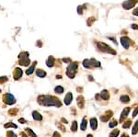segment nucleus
<instances>
[{
  "mask_svg": "<svg viewBox=\"0 0 138 137\" xmlns=\"http://www.w3.org/2000/svg\"><path fill=\"white\" fill-rule=\"evenodd\" d=\"M64 87H62V86H57V87H55L54 88V92L55 93H57V94H62L64 93Z\"/></svg>",
  "mask_w": 138,
  "mask_h": 137,
  "instance_id": "29",
  "label": "nucleus"
},
{
  "mask_svg": "<svg viewBox=\"0 0 138 137\" xmlns=\"http://www.w3.org/2000/svg\"><path fill=\"white\" fill-rule=\"evenodd\" d=\"M20 134H21V136H22V137H28V135H26V134H25V133H23V132L20 133Z\"/></svg>",
  "mask_w": 138,
  "mask_h": 137,
  "instance_id": "47",
  "label": "nucleus"
},
{
  "mask_svg": "<svg viewBox=\"0 0 138 137\" xmlns=\"http://www.w3.org/2000/svg\"><path fill=\"white\" fill-rule=\"evenodd\" d=\"M138 3V0H126L122 3V7L126 10H129V9L133 8L134 6Z\"/></svg>",
  "mask_w": 138,
  "mask_h": 137,
  "instance_id": "7",
  "label": "nucleus"
},
{
  "mask_svg": "<svg viewBox=\"0 0 138 137\" xmlns=\"http://www.w3.org/2000/svg\"><path fill=\"white\" fill-rule=\"evenodd\" d=\"M137 133H138V121H136L134 125L133 126V129H132V134L135 135Z\"/></svg>",
  "mask_w": 138,
  "mask_h": 137,
  "instance_id": "23",
  "label": "nucleus"
},
{
  "mask_svg": "<svg viewBox=\"0 0 138 137\" xmlns=\"http://www.w3.org/2000/svg\"><path fill=\"white\" fill-rule=\"evenodd\" d=\"M61 121H63V123H65V124L68 123V121H67L66 119H64V118H62V119H61Z\"/></svg>",
  "mask_w": 138,
  "mask_h": 137,
  "instance_id": "43",
  "label": "nucleus"
},
{
  "mask_svg": "<svg viewBox=\"0 0 138 137\" xmlns=\"http://www.w3.org/2000/svg\"><path fill=\"white\" fill-rule=\"evenodd\" d=\"M108 38H109V39H110V40H111V41H112L113 42H114V43L117 44V41H116V40H115L114 38H112V37H108Z\"/></svg>",
  "mask_w": 138,
  "mask_h": 137,
  "instance_id": "44",
  "label": "nucleus"
},
{
  "mask_svg": "<svg viewBox=\"0 0 138 137\" xmlns=\"http://www.w3.org/2000/svg\"><path fill=\"white\" fill-rule=\"evenodd\" d=\"M82 65L87 69H91L92 68L89 59H85V60H84V61H83V63H82Z\"/></svg>",
  "mask_w": 138,
  "mask_h": 137,
  "instance_id": "21",
  "label": "nucleus"
},
{
  "mask_svg": "<svg viewBox=\"0 0 138 137\" xmlns=\"http://www.w3.org/2000/svg\"><path fill=\"white\" fill-rule=\"evenodd\" d=\"M54 64H55V58L53 56H49L48 59L46 60V65H47V67L52 68V67L54 66Z\"/></svg>",
  "mask_w": 138,
  "mask_h": 137,
  "instance_id": "15",
  "label": "nucleus"
},
{
  "mask_svg": "<svg viewBox=\"0 0 138 137\" xmlns=\"http://www.w3.org/2000/svg\"><path fill=\"white\" fill-rule=\"evenodd\" d=\"M131 28L132 29H133V30H138V25L137 24H132Z\"/></svg>",
  "mask_w": 138,
  "mask_h": 137,
  "instance_id": "40",
  "label": "nucleus"
},
{
  "mask_svg": "<svg viewBox=\"0 0 138 137\" xmlns=\"http://www.w3.org/2000/svg\"><path fill=\"white\" fill-rule=\"evenodd\" d=\"M37 45L39 46V47H41V46H42V44L41 43V41H38V43H37Z\"/></svg>",
  "mask_w": 138,
  "mask_h": 137,
  "instance_id": "46",
  "label": "nucleus"
},
{
  "mask_svg": "<svg viewBox=\"0 0 138 137\" xmlns=\"http://www.w3.org/2000/svg\"><path fill=\"white\" fill-rule=\"evenodd\" d=\"M133 16L138 17V7H136V8L133 11Z\"/></svg>",
  "mask_w": 138,
  "mask_h": 137,
  "instance_id": "39",
  "label": "nucleus"
},
{
  "mask_svg": "<svg viewBox=\"0 0 138 137\" xmlns=\"http://www.w3.org/2000/svg\"><path fill=\"white\" fill-rule=\"evenodd\" d=\"M131 124H132L131 120H127L126 121H123V123H122V128H124V129L130 128V127H131Z\"/></svg>",
  "mask_w": 138,
  "mask_h": 137,
  "instance_id": "26",
  "label": "nucleus"
},
{
  "mask_svg": "<svg viewBox=\"0 0 138 137\" xmlns=\"http://www.w3.org/2000/svg\"><path fill=\"white\" fill-rule=\"evenodd\" d=\"M37 101L40 105L45 106V107H57L60 108L62 106V103L54 96H50V95H41L38 97Z\"/></svg>",
  "mask_w": 138,
  "mask_h": 137,
  "instance_id": "1",
  "label": "nucleus"
},
{
  "mask_svg": "<svg viewBox=\"0 0 138 137\" xmlns=\"http://www.w3.org/2000/svg\"><path fill=\"white\" fill-rule=\"evenodd\" d=\"M120 100L122 103H128L129 101H130V98H129V96H127V95H122V96H121V98H120Z\"/></svg>",
  "mask_w": 138,
  "mask_h": 137,
  "instance_id": "25",
  "label": "nucleus"
},
{
  "mask_svg": "<svg viewBox=\"0 0 138 137\" xmlns=\"http://www.w3.org/2000/svg\"><path fill=\"white\" fill-rule=\"evenodd\" d=\"M133 118H135L136 116L138 115V107H136L134 110H133Z\"/></svg>",
  "mask_w": 138,
  "mask_h": 137,
  "instance_id": "34",
  "label": "nucleus"
},
{
  "mask_svg": "<svg viewBox=\"0 0 138 137\" xmlns=\"http://www.w3.org/2000/svg\"><path fill=\"white\" fill-rule=\"evenodd\" d=\"M88 77H89V80H90V81H92V80H93V79H92V76H91V75H89Z\"/></svg>",
  "mask_w": 138,
  "mask_h": 137,
  "instance_id": "50",
  "label": "nucleus"
},
{
  "mask_svg": "<svg viewBox=\"0 0 138 137\" xmlns=\"http://www.w3.org/2000/svg\"><path fill=\"white\" fill-rule=\"evenodd\" d=\"M78 129V124H77V121H74L71 124V131L74 132V133H76V131Z\"/></svg>",
  "mask_w": 138,
  "mask_h": 137,
  "instance_id": "24",
  "label": "nucleus"
},
{
  "mask_svg": "<svg viewBox=\"0 0 138 137\" xmlns=\"http://www.w3.org/2000/svg\"><path fill=\"white\" fill-rule=\"evenodd\" d=\"M7 76H1V77H0V84H3V83L7 82Z\"/></svg>",
  "mask_w": 138,
  "mask_h": 137,
  "instance_id": "35",
  "label": "nucleus"
},
{
  "mask_svg": "<svg viewBox=\"0 0 138 137\" xmlns=\"http://www.w3.org/2000/svg\"><path fill=\"white\" fill-rule=\"evenodd\" d=\"M72 100H73V94L71 93V92H68V93L65 95V97H64V102L65 105H70L72 102Z\"/></svg>",
  "mask_w": 138,
  "mask_h": 137,
  "instance_id": "11",
  "label": "nucleus"
},
{
  "mask_svg": "<svg viewBox=\"0 0 138 137\" xmlns=\"http://www.w3.org/2000/svg\"><path fill=\"white\" fill-rule=\"evenodd\" d=\"M95 20H96V18H95L94 17H90V18H88V19H87V25L88 26V27H91L92 23L94 22Z\"/></svg>",
  "mask_w": 138,
  "mask_h": 137,
  "instance_id": "30",
  "label": "nucleus"
},
{
  "mask_svg": "<svg viewBox=\"0 0 138 137\" xmlns=\"http://www.w3.org/2000/svg\"><path fill=\"white\" fill-rule=\"evenodd\" d=\"M121 43H122V45L123 46L124 49H129V47L131 45H133V41H132L129 37L127 36H123L121 38Z\"/></svg>",
  "mask_w": 138,
  "mask_h": 137,
  "instance_id": "6",
  "label": "nucleus"
},
{
  "mask_svg": "<svg viewBox=\"0 0 138 137\" xmlns=\"http://www.w3.org/2000/svg\"><path fill=\"white\" fill-rule=\"evenodd\" d=\"M121 137H129V135L127 134L126 133H122V134L121 135Z\"/></svg>",
  "mask_w": 138,
  "mask_h": 137,
  "instance_id": "45",
  "label": "nucleus"
},
{
  "mask_svg": "<svg viewBox=\"0 0 138 137\" xmlns=\"http://www.w3.org/2000/svg\"><path fill=\"white\" fill-rule=\"evenodd\" d=\"M87 137H93V135L90 134V133H89V134H87Z\"/></svg>",
  "mask_w": 138,
  "mask_h": 137,
  "instance_id": "49",
  "label": "nucleus"
},
{
  "mask_svg": "<svg viewBox=\"0 0 138 137\" xmlns=\"http://www.w3.org/2000/svg\"><path fill=\"white\" fill-rule=\"evenodd\" d=\"M56 125L58 126V128H60V129H61V131H62V132H65V130H66V129L64 128V126H62V125H61V124H60V123L56 124Z\"/></svg>",
  "mask_w": 138,
  "mask_h": 137,
  "instance_id": "38",
  "label": "nucleus"
},
{
  "mask_svg": "<svg viewBox=\"0 0 138 137\" xmlns=\"http://www.w3.org/2000/svg\"><path fill=\"white\" fill-rule=\"evenodd\" d=\"M87 7V4H84L83 6H78L77 7V13L79 15H82L83 14V11H84V9H86Z\"/></svg>",
  "mask_w": 138,
  "mask_h": 137,
  "instance_id": "27",
  "label": "nucleus"
},
{
  "mask_svg": "<svg viewBox=\"0 0 138 137\" xmlns=\"http://www.w3.org/2000/svg\"><path fill=\"white\" fill-rule=\"evenodd\" d=\"M4 127H5V128H9V127H11V128H15V129L18 128V126H17L16 124L12 123V122H8V123L5 124Z\"/></svg>",
  "mask_w": 138,
  "mask_h": 137,
  "instance_id": "32",
  "label": "nucleus"
},
{
  "mask_svg": "<svg viewBox=\"0 0 138 137\" xmlns=\"http://www.w3.org/2000/svg\"><path fill=\"white\" fill-rule=\"evenodd\" d=\"M30 53L28 52H21L18 54V63L22 66H29L30 64V60L29 58Z\"/></svg>",
  "mask_w": 138,
  "mask_h": 137,
  "instance_id": "4",
  "label": "nucleus"
},
{
  "mask_svg": "<svg viewBox=\"0 0 138 137\" xmlns=\"http://www.w3.org/2000/svg\"><path fill=\"white\" fill-rule=\"evenodd\" d=\"M53 137H61V135H60V133L58 132H54L53 134Z\"/></svg>",
  "mask_w": 138,
  "mask_h": 137,
  "instance_id": "41",
  "label": "nucleus"
},
{
  "mask_svg": "<svg viewBox=\"0 0 138 137\" xmlns=\"http://www.w3.org/2000/svg\"><path fill=\"white\" fill-rule=\"evenodd\" d=\"M22 75H23V71L20 67H16V68L14 69V72H13V77L15 80H18L20 79L22 77Z\"/></svg>",
  "mask_w": 138,
  "mask_h": 137,
  "instance_id": "8",
  "label": "nucleus"
},
{
  "mask_svg": "<svg viewBox=\"0 0 138 137\" xmlns=\"http://www.w3.org/2000/svg\"><path fill=\"white\" fill-rule=\"evenodd\" d=\"M32 118H33L35 121H41L42 119H43L42 115H41V113H39L38 111H36V110L32 112Z\"/></svg>",
  "mask_w": 138,
  "mask_h": 137,
  "instance_id": "18",
  "label": "nucleus"
},
{
  "mask_svg": "<svg viewBox=\"0 0 138 137\" xmlns=\"http://www.w3.org/2000/svg\"><path fill=\"white\" fill-rule=\"evenodd\" d=\"M63 62H64V64H71L72 61L70 58H64V59H63Z\"/></svg>",
  "mask_w": 138,
  "mask_h": 137,
  "instance_id": "36",
  "label": "nucleus"
},
{
  "mask_svg": "<svg viewBox=\"0 0 138 137\" xmlns=\"http://www.w3.org/2000/svg\"><path fill=\"white\" fill-rule=\"evenodd\" d=\"M130 110H131V108L130 107L124 108L123 110H122V113H121V116H120V122H123L124 120L128 117V114H129V112H130Z\"/></svg>",
  "mask_w": 138,
  "mask_h": 137,
  "instance_id": "10",
  "label": "nucleus"
},
{
  "mask_svg": "<svg viewBox=\"0 0 138 137\" xmlns=\"http://www.w3.org/2000/svg\"><path fill=\"white\" fill-rule=\"evenodd\" d=\"M99 96H100V99H103V100H105V101L109 100V98H110L109 91L108 90H106V89H103V90L99 93Z\"/></svg>",
  "mask_w": 138,
  "mask_h": 137,
  "instance_id": "13",
  "label": "nucleus"
},
{
  "mask_svg": "<svg viewBox=\"0 0 138 137\" xmlns=\"http://www.w3.org/2000/svg\"><path fill=\"white\" fill-rule=\"evenodd\" d=\"M76 103H77V106L80 109H84V106H85V98L82 95L78 96L77 98H76Z\"/></svg>",
  "mask_w": 138,
  "mask_h": 137,
  "instance_id": "12",
  "label": "nucleus"
},
{
  "mask_svg": "<svg viewBox=\"0 0 138 137\" xmlns=\"http://www.w3.org/2000/svg\"><path fill=\"white\" fill-rule=\"evenodd\" d=\"M119 133H120V130H118V129H115V130H113L112 132L109 134V137H118Z\"/></svg>",
  "mask_w": 138,
  "mask_h": 137,
  "instance_id": "28",
  "label": "nucleus"
},
{
  "mask_svg": "<svg viewBox=\"0 0 138 137\" xmlns=\"http://www.w3.org/2000/svg\"><path fill=\"white\" fill-rule=\"evenodd\" d=\"M90 64H91L92 68H100L101 67V63L98 60L94 59V58H90Z\"/></svg>",
  "mask_w": 138,
  "mask_h": 137,
  "instance_id": "14",
  "label": "nucleus"
},
{
  "mask_svg": "<svg viewBox=\"0 0 138 137\" xmlns=\"http://www.w3.org/2000/svg\"><path fill=\"white\" fill-rule=\"evenodd\" d=\"M89 123H90V127H91V129L93 131H95L98 128V121H97V118H95V117L90 119Z\"/></svg>",
  "mask_w": 138,
  "mask_h": 137,
  "instance_id": "17",
  "label": "nucleus"
},
{
  "mask_svg": "<svg viewBox=\"0 0 138 137\" xmlns=\"http://www.w3.org/2000/svg\"><path fill=\"white\" fill-rule=\"evenodd\" d=\"M117 125H118V121H116V120H112V121L109 123V127H110V128H114V127H116Z\"/></svg>",
  "mask_w": 138,
  "mask_h": 137,
  "instance_id": "31",
  "label": "nucleus"
},
{
  "mask_svg": "<svg viewBox=\"0 0 138 137\" xmlns=\"http://www.w3.org/2000/svg\"><path fill=\"white\" fill-rule=\"evenodd\" d=\"M25 133H27L28 136H30V137H37L36 133H35L30 128H26L25 129Z\"/></svg>",
  "mask_w": 138,
  "mask_h": 137,
  "instance_id": "22",
  "label": "nucleus"
},
{
  "mask_svg": "<svg viewBox=\"0 0 138 137\" xmlns=\"http://www.w3.org/2000/svg\"><path fill=\"white\" fill-rule=\"evenodd\" d=\"M87 128V117H84L82 119V121H81V124H80V129L81 131H86Z\"/></svg>",
  "mask_w": 138,
  "mask_h": 137,
  "instance_id": "19",
  "label": "nucleus"
},
{
  "mask_svg": "<svg viewBox=\"0 0 138 137\" xmlns=\"http://www.w3.org/2000/svg\"><path fill=\"white\" fill-rule=\"evenodd\" d=\"M56 78H57V79H62V75H56Z\"/></svg>",
  "mask_w": 138,
  "mask_h": 137,
  "instance_id": "48",
  "label": "nucleus"
},
{
  "mask_svg": "<svg viewBox=\"0 0 138 137\" xmlns=\"http://www.w3.org/2000/svg\"><path fill=\"white\" fill-rule=\"evenodd\" d=\"M7 137H17V136H16V134L13 133V132L9 131V132H7Z\"/></svg>",
  "mask_w": 138,
  "mask_h": 137,
  "instance_id": "37",
  "label": "nucleus"
},
{
  "mask_svg": "<svg viewBox=\"0 0 138 137\" xmlns=\"http://www.w3.org/2000/svg\"><path fill=\"white\" fill-rule=\"evenodd\" d=\"M36 64H37V62L35 61V62L32 63V64L30 65L29 68H27V70H26V75H30L33 74V72L35 71V66H36Z\"/></svg>",
  "mask_w": 138,
  "mask_h": 137,
  "instance_id": "16",
  "label": "nucleus"
},
{
  "mask_svg": "<svg viewBox=\"0 0 138 137\" xmlns=\"http://www.w3.org/2000/svg\"><path fill=\"white\" fill-rule=\"evenodd\" d=\"M8 113L9 114H11L12 116H15V115H17V113H18V110H17V109H12V110H10L8 111Z\"/></svg>",
  "mask_w": 138,
  "mask_h": 137,
  "instance_id": "33",
  "label": "nucleus"
},
{
  "mask_svg": "<svg viewBox=\"0 0 138 137\" xmlns=\"http://www.w3.org/2000/svg\"><path fill=\"white\" fill-rule=\"evenodd\" d=\"M96 45H97L98 50L102 52V53H109V54H111V55H116V52L114 51V49H112L110 46H109L108 44L104 43V42H101V41H97Z\"/></svg>",
  "mask_w": 138,
  "mask_h": 137,
  "instance_id": "2",
  "label": "nucleus"
},
{
  "mask_svg": "<svg viewBox=\"0 0 138 137\" xmlns=\"http://www.w3.org/2000/svg\"><path fill=\"white\" fill-rule=\"evenodd\" d=\"M112 115H113V112L111 111V110H107L103 115L100 116V121H102V122H107V121H109V120L112 117Z\"/></svg>",
  "mask_w": 138,
  "mask_h": 137,
  "instance_id": "9",
  "label": "nucleus"
},
{
  "mask_svg": "<svg viewBox=\"0 0 138 137\" xmlns=\"http://www.w3.org/2000/svg\"><path fill=\"white\" fill-rule=\"evenodd\" d=\"M18 121H19L20 123H22V124L26 123V120H25V119H23V118H20V119H18Z\"/></svg>",
  "mask_w": 138,
  "mask_h": 137,
  "instance_id": "42",
  "label": "nucleus"
},
{
  "mask_svg": "<svg viewBox=\"0 0 138 137\" xmlns=\"http://www.w3.org/2000/svg\"><path fill=\"white\" fill-rule=\"evenodd\" d=\"M46 72L44 70H41V69H37L36 70V75L40 78H44L46 76Z\"/></svg>",
  "mask_w": 138,
  "mask_h": 137,
  "instance_id": "20",
  "label": "nucleus"
},
{
  "mask_svg": "<svg viewBox=\"0 0 138 137\" xmlns=\"http://www.w3.org/2000/svg\"><path fill=\"white\" fill-rule=\"evenodd\" d=\"M78 68V63L77 62H74L69 64V65L66 68V75L69 78L73 79L76 75V71Z\"/></svg>",
  "mask_w": 138,
  "mask_h": 137,
  "instance_id": "3",
  "label": "nucleus"
},
{
  "mask_svg": "<svg viewBox=\"0 0 138 137\" xmlns=\"http://www.w3.org/2000/svg\"><path fill=\"white\" fill-rule=\"evenodd\" d=\"M3 101H4L7 105H13L16 103V98L15 97L10 93H6L3 96Z\"/></svg>",
  "mask_w": 138,
  "mask_h": 137,
  "instance_id": "5",
  "label": "nucleus"
}]
</instances>
